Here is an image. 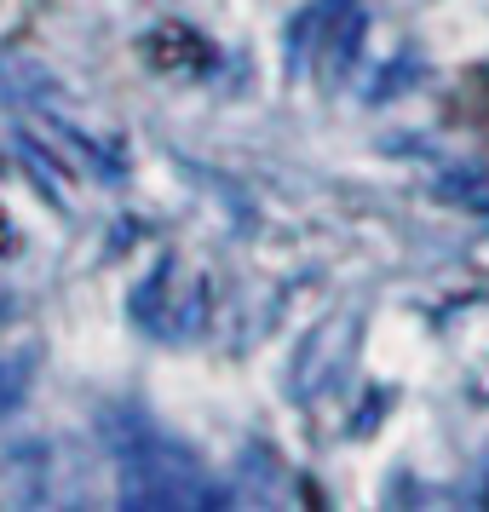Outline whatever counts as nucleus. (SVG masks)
Listing matches in <instances>:
<instances>
[{"mask_svg":"<svg viewBox=\"0 0 489 512\" xmlns=\"http://www.w3.org/2000/svg\"><path fill=\"white\" fill-rule=\"evenodd\" d=\"M334 328H340V317H328V323L317 328L311 340H305V346H311V369H305V363L294 369V397H300V403H305L311 392H317V386H323L328 374L340 369V351H328V340H334Z\"/></svg>","mask_w":489,"mask_h":512,"instance_id":"4","label":"nucleus"},{"mask_svg":"<svg viewBox=\"0 0 489 512\" xmlns=\"http://www.w3.org/2000/svg\"><path fill=\"white\" fill-rule=\"evenodd\" d=\"M116 426V484L121 507L139 512H196V507H225V495L213 484L202 461L185 443L162 438L156 426H144L139 415H110Z\"/></svg>","mask_w":489,"mask_h":512,"instance_id":"1","label":"nucleus"},{"mask_svg":"<svg viewBox=\"0 0 489 512\" xmlns=\"http://www.w3.org/2000/svg\"><path fill=\"white\" fill-rule=\"evenodd\" d=\"M317 58H328L334 75L357 58V0H311L294 18V29H288V70L300 75Z\"/></svg>","mask_w":489,"mask_h":512,"instance_id":"2","label":"nucleus"},{"mask_svg":"<svg viewBox=\"0 0 489 512\" xmlns=\"http://www.w3.org/2000/svg\"><path fill=\"white\" fill-rule=\"evenodd\" d=\"M173 259H162L150 277L133 288V323L144 328V334H156V340H185V334H196V323H202V282H190L185 294H173Z\"/></svg>","mask_w":489,"mask_h":512,"instance_id":"3","label":"nucleus"}]
</instances>
